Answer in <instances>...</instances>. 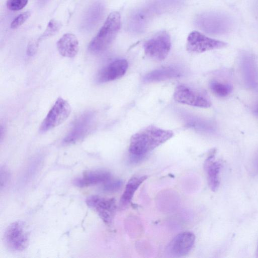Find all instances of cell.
<instances>
[{
	"label": "cell",
	"instance_id": "6da1fadb",
	"mask_svg": "<svg viewBox=\"0 0 258 258\" xmlns=\"http://www.w3.org/2000/svg\"><path fill=\"white\" fill-rule=\"evenodd\" d=\"M173 136L170 130L150 125L138 132L131 138L129 146L130 158L132 162L142 161L148 153L166 142Z\"/></svg>",
	"mask_w": 258,
	"mask_h": 258
},
{
	"label": "cell",
	"instance_id": "7a4b0ae2",
	"mask_svg": "<svg viewBox=\"0 0 258 258\" xmlns=\"http://www.w3.org/2000/svg\"><path fill=\"white\" fill-rule=\"evenodd\" d=\"M120 25V14L117 12L110 13L97 34L89 44V51L98 53L105 50L115 38Z\"/></svg>",
	"mask_w": 258,
	"mask_h": 258
},
{
	"label": "cell",
	"instance_id": "3957f363",
	"mask_svg": "<svg viewBox=\"0 0 258 258\" xmlns=\"http://www.w3.org/2000/svg\"><path fill=\"white\" fill-rule=\"evenodd\" d=\"M198 24L203 31L214 35L228 33L231 31L234 25L231 17L220 12H209L202 14L198 20Z\"/></svg>",
	"mask_w": 258,
	"mask_h": 258
},
{
	"label": "cell",
	"instance_id": "277c9868",
	"mask_svg": "<svg viewBox=\"0 0 258 258\" xmlns=\"http://www.w3.org/2000/svg\"><path fill=\"white\" fill-rule=\"evenodd\" d=\"M173 96L176 101L192 106L207 108L211 105L205 91L186 84L178 85L175 89Z\"/></svg>",
	"mask_w": 258,
	"mask_h": 258
},
{
	"label": "cell",
	"instance_id": "5b68a950",
	"mask_svg": "<svg viewBox=\"0 0 258 258\" xmlns=\"http://www.w3.org/2000/svg\"><path fill=\"white\" fill-rule=\"evenodd\" d=\"M170 36L166 31H161L148 39L144 44L145 54L155 60H163L171 48Z\"/></svg>",
	"mask_w": 258,
	"mask_h": 258
},
{
	"label": "cell",
	"instance_id": "8992f818",
	"mask_svg": "<svg viewBox=\"0 0 258 258\" xmlns=\"http://www.w3.org/2000/svg\"><path fill=\"white\" fill-rule=\"evenodd\" d=\"M4 243L10 250L20 251L27 246L29 234L24 222L16 221L8 226L4 236Z\"/></svg>",
	"mask_w": 258,
	"mask_h": 258
},
{
	"label": "cell",
	"instance_id": "52a82bcc",
	"mask_svg": "<svg viewBox=\"0 0 258 258\" xmlns=\"http://www.w3.org/2000/svg\"><path fill=\"white\" fill-rule=\"evenodd\" d=\"M71 112V106L69 103L61 97H58L41 122L40 132H46L58 126L68 118Z\"/></svg>",
	"mask_w": 258,
	"mask_h": 258
},
{
	"label": "cell",
	"instance_id": "ba28073f",
	"mask_svg": "<svg viewBox=\"0 0 258 258\" xmlns=\"http://www.w3.org/2000/svg\"><path fill=\"white\" fill-rule=\"evenodd\" d=\"M86 203L89 207L96 211L104 223L108 226L111 225L116 211L114 198L91 196L86 199Z\"/></svg>",
	"mask_w": 258,
	"mask_h": 258
},
{
	"label": "cell",
	"instance_id": "9c48e42d",
	"mask_svg": "<svg viewBox=\"0 0 258 258\" xmlns=\"http://www.w3.org/2000/svg\"><path fill=\"white\" fill-rule=\"evenodd\" d=\"M227 43L215 39H213L193 31L187 38L186 49L190 52L202 53L207 51L223 48Z\"/></svg>",
	"mask_w": 258,
	"mask_h": 258
},
{
	"label": "cell",
	"instance_id": "30bf717a",
	"mask_svg": "<svg viewBox=\"0 0 258 258\" xmlns=\"http://www.w3.org/2000/svg\"><path fill=\"white\" fill-rule=\"evenodd\" d=\"M195 239V235L191 232L184 231L178 233L167 246L168 253L175 257L187 255L192 248Z\"/></svg>",
	"mask_w": 258,
	"mask_h": 258
},
{
	"label": "cell",
	"instance_id": "8fae6325",
	"mask_svg": "<svg viewBox=\"0 0 258 258\" xmlns=\"http://www.w3.org/2000/svg\"><path fill=\"white\" fill-rule=\"evenodd\" d=\"M94 114L88 112L77 118L72 128L63 140L64 144H71L79 141L87 134L93 123Z\"/></svg>",
	"mask_w": 258,
	"mask_h": 258
},
{
	"label": "cell",
	"instance_id": "7c38bea8",
	"mask_svg": "<svg viewBox=\"0 0 258 258\" xmlns=\"http://www.w3.org/2000/svg\"><path fill=\"white\" fill-rule=\"evenodd\" d=\"M128 68V62L124 59L114 60L105 67L98 73L97 81L98 83H106L121 78Z\"/></svg>",
	"mask_w": 258,
	"mask_h": 258
},
{
	"label": "cell",
	"instance_id": "4fadbf2b",
	"mask_svg": "<svg viewBox=\"0 0 258 258\" xmlns=\"http://www.w3.org/2000/svg\"><path fill=\"white\" fill-rule=\"evenodd\" d=\"M243 79L246 85L252 89L258 86V71L253 56L249 54L242 55L240 61Z\"/></svg>",
	"mask_w": 258,
	"mask_h": 258
},
{
	"label": "cell",
	"instance_id": "5bb4252c",
	"mask_svg": "<svg viewBox=\"0 0 258 258\" xmlns=\"http://www.w3.org/2000/svg\"><path fill=\"white\" fill-rule=\"evenodd\" d=\"M110 172L103 169H98L85 172L82 176L76 178L74 184L80 187H86L102 183H105L111 179Z\"/></svg>",
	"mask_w": 258,
	"mask_h": 258
},
{
	"label": "cell",
	"instance_id": "9a60e30c",
	"mask_svg": "<svg viewBox=\"0 0 258 258\" xmlns=\"http://www.w3.org/2000/svg\"><path fill=\"white\" fill-rule=\"evenodd\" d=\"M215 151L213 150L209 155L204 163V169L207 176L208 185L210 189L216 191L220 184V172L221 163L215 160Z\"/></svg>",
	"mask_w": 258,
	"mask_h": 258
},
{
	"label": "cell",
	"instance_id": "2e32d148",
	"mask_svg": "<svg viewBox=\"0 0 258 258\" xmlns=\"http://www.w3.org/2000/svg\"><path fill=\"white\" fill-rule=\"evenodd\" d=\"M57 48L62 56L70 58L74 57L79 51L78 40L74 34L66 33L58 40Z\"/></svg>",
	"mask_w": 258,
	"mask_h": 258
},
{
	"label": "cell",
	"instance_id": "e0dca14e",
	"mask_svg": "<svg viewBox=\"0 0 258 258\" xmlns=\"http://www.w3.org/2000/svg\"><path fill=\"white\" fill-rule=\"evenodd\" d=\"M180 71L174 67H163L152 71L144 77L145 82H159L179 77Z\"/></svg>",
	"mask_w": 258,
	"mask_h": 258
},
{
	"label": "cell",
	"instance_id": "ac0fdd59",
	"mask_svg": "<svg viewBox=\"0 0 258 258\" xmlns=\"http://www.w3.org/2000/svg\"><path fill=\"white\" fill-rule=\"evenodd\" d=\"M148 178L147 175L135 176L128 181L120 200L122 208L126 207L131 202L136 191Z\"/></svg>",
	"mask_w": 258,
	"mask_h": 258
},
{
	"label": "cell",
	"instance_id": "d6986e66",
	"mask_svg": "<svg viewBox=\"0 0 258 258\" xmlns=\"http://www.w3.org/2000/svg\"><path fill=\"white\" fill-rule=\"evenodd\" d=\"M103 12V7L100 3L94 4L87 12L83 25L85 28L90 29L97 23Z\"/></svg>",
	"mask_w": 258,
	"mask_h": 258
},
{
	"label": "cell",
	"instance_id": "ffe728a7",
	"mask_svg": "<svg viewBox=\"0 0 258 258\" xmlns=\"http://www.w3.org/2000/svg\"><path fill=\"white\" fill-rule=\"evenodd\" d=\"M210 88L212 93L219 97L229 95L232 91V86L229 83L213 80L210 83Z\"/></svg>",
	"mask_w": 258,
	"mask_h": 258
},
{
	"label": "cell",
	"instance_id": "44dd1931",
	"mask_svg": "<svg viewBox=\"0 0 258 258\" xmlns=\"http://www.w3.org/2000/svg\"><path fill=\"white\" fill-rule=\"evenodd\" d=\"M59 22L55 20H50L47 24L46 28L42 35L39 38L38 41L47 38L56 34L61 28Z\"/></svg>",
	"mask_w": 258,
	"mask_h": 258
},
{
	"label": "cell",
	"instance_id": "7402d4cb",
	"mask_svg": "<svg viewBox=\"0 0 258 258\" xmlns=\"http://www.w3.org/2000/svg\"><path fill=\"white\" fill-rule=\"evenodd\" d=\"M104 183L103 190L107 192H112L119 190L122 185L123 182L120 179L111 180L110 179Z\"/></svg>",
	"mask_w": 258,
	"mask_h": 258
},
{
	"label": "cell",
	"instance_id": "603a6c76",
	"mask_svg": "<svg viewBox=\"0 0 258 258\" xmlns=\"http://www.w3.org/2000/svg\"><path fill=\"white\" fill-rule=\"evenodd\" d=\"M29 0H7V8L13 11H19L25 7Z\"/></svg>",
	"mask_w": 258,
	"mask_h": 258
},
{
	"label": "cell",
	"instance_id": "cb8c5ba5",
	"mask_svg": "<svg viewBox=\"0 0 258 258\" xmlns=\"http://www.w3.org/2000/svg\"><path fill=\"white\" fill-rule=\"evenodd\" d=\"M31 15L30 12L22 13L16 17L11 23V27L15 29L22 25Z\"/></svg>",
	"mask_w": 258,
	"mask_h": 258
},
{
	"label": "cell",
	"instance_id": "d4e9b609",
	"mask_svg": "<svg viewBox=\"0 0 258 258\" xmlns=\"http://www.w3.org/2000/svg\"><path fill=\"white\" fill-rule=\"evenodd\" d=\"M0 173L1 189L2 190L6 187L10 181V173L8 169L5 166H1Z\"/></svg>",
	"mask_w": 258,
	"mask_h": 258
},
{
	"label": "cell",
	"instance_id": "484cf974",
	"mask_svg": "<svg viewBox=\"0 0 258 258\" xmlns=\"http://www.w3.org/2000/svg\"><path fill=\"white\" fill-rule=\"evenodd\" d=\"M38 46V41H32L28 45L27 54L28 55L32 56L37 52Z\"/></svg>",
	"mask_w": 258,
	"mask_h": 258
},
{
	"label": "cell",
	"instance_id": "4316f807",
	"mask_svg": "<svg viewBox=\"0 0 258 258\" xmlns=\"http://www.w3.org/2000/svg\"><path fill=\"white\" fill-rule=\"evenodd\" d=\"M253 111L254 114L258 117V101L254 105Z\"/></svg>",
	"mask_w": 258,
	"mask_h": 258
},
{
	"label": "cell",
	"instance_id": "83f0119b",
	"mask_svg": "<svg viewBox=\"0 0 258 258\" xmlns=\"http://www.w3.org/2000/svg\"><path fill=\"white\" fill-rule=\"evenodd\" d=\"M256 169L258 171V155L256 160Z\"/></svg>",
	"mask_w": 258,
	"mask_h": 258
},
{
	"label": "cell",
	"instance_id": "f1b7e54d",
	"mask_svg": "<svg viewBox=\"0 0 258 258\" xmlns=\"http://www.w3.org/2000/svg\"><path fill=\"white\" fill-rule=\"evenodd\" d=\"M257 256H258V246H257Z\"/></svg>",
	"mask_w": 258,
	"mask_h": 258
}]
</instances>
